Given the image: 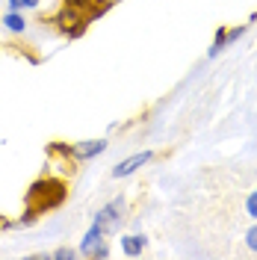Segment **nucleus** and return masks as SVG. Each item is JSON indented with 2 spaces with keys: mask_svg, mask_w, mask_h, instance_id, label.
Here are the masks:
<instances>
[{
  "mask_svg": "<svg viewBox=\"0 0 257 260\" xmlns=\"http://www.w3.org/2000/svg\"><path fill=\"white\" fill-rule=\"evenodd\" d=\"M145 245H148L145 234H130V237L121 240V251H124L127 257H136V254H142V251H145Z\"/></svg>",
  "mask_w": 257,
  "mask_h": 260,
  "instance_id": "7",
  "label": "nucleus"
},
{
  "mask_svg": "<svg viewBox=\"0 0 257 260\" xmlns=\"http://www.w3.org/2000/svg\"><path fill=\"white\" fill-rule=\"evenodd\" d=\"M242 32H245V27H234V30H228V42H237Z\"/></svg>",
  "mask_w": 257,
  "mask_h": 260,
  "instance_id": "15",
  "label": "nucleus"
},
{
  "mask_svg": "<svg viewBox=\"0 0 257 260\" xmlns=\"http://www.w3.org/2000/svg\"><path fill=\"white\" fill-rule=\"evenodd\" d=\"M89 257H110V245H107V240L104 243H98L95 248H92V254Z\"/></svg>",
  "mask_w": 257,
  "mask_h": 260,
  "instance_id": "13",
  "label": "nucleus"
},
{
  "mask_svg": "<svg viewBox=\"0 0 257 260\" xmlns=\"http://www.w3.org/2000/svg\"><path fill=\"white\" fill-rule=\"evenodd\" d=\"M107 139H86V142H74V145H65V142H50V154H65L71 160H92L98 154L107 151Z\"/></svg>",
  "mask_w": 257,
  "mask_h": 260,
  "instance_id": "2",
  "label": "nucleus"
},
{
  "mask_svg": "<svg viewBox=\"0 0 257 260\" xmlns=\"http://www.w3.org/2000/svg\"><path fill=\"white\" fill-rule=\"evenodd\" d=\"M154 160V151H139V154H130V157H124L121 162H115L113 166V178H130L133 172H139L142 166H148V162Z\"/></svg>",
  "mask_w": 257,
  "mask_h": 260,
  "instance_id": "5",
  "label": "nucleus"
},
{
  "mask_svg": "<svg viewBox=\"0 0 257 260\" xmlns=\"http://www.w3.org/2000/svg\"><path fill=\"white\" fill-rule=\"evenodd\" d=\"M245 245H248L251 251H257V225L245 231Z\"/></svg>",
  "mask_w": 257,
  "mask_h": 260,
  "instance_id": "14",
  "label": "nucleus"
},
{
  "mask_svg": "<svg viewBox=\"0 0 257 260\" xmlns=\"http://www.w3.org/2000/svg\"><path fill=\"white\" fill-rule=\"evenodd\" d=\"M0 21H3V27H6V30H9V32H15V36H21V32H24L27 27H30V24H27V18L21 15V12H12V9H9L6 15L0 18Z\"/></svg>",
  "mask_w": 257,
  "mask_h": 260,
  "instance_id": "9",
  "label": "nucleus"
},
{
  "mask_svg": "<svg viewBox=\"0 0 257 260\" xmlns=\"http://www.w3.org/2000/svg\"><path fill=\"white\" fill-rule=\"evenodd\" d=\"M77 254H80L77 248H71V245H62V248H56V251H53L50 257H56V260H74Z\"/></svg>",
  "mask_w": 257,
  "mask_h": 260,
  "instance_id": "11",
  "label": "nucleus"
},
{
  "mask_svg": "<svg viewBox=\"0 0 257 260\" xmlns=\"http://www.w3.org/2000/svg\"><path fill=\"white\" fill-rule=\"evenodd\" d=\"M62 3L74 6V9H77L83 18H89V21H92V18H101L110 6H113L110 0H62Z\"/></svg>",
  "mask_w": 257,
  "mask_h": 260,
  "instance_id": "6",
  "label": "nucleus"
},
{
  "mask_svg": "<svg viewBox=\"0 0 257 260\" xmlns=\"http://www.w3.org/2000/svg\"><path fill=\"white\" fill-rule=\"evenodd\" d=\"M121 210H124V198H115L110 204H104V207L95 213V225L101 228L104 234L118 231V225H121Z\"/></svg>",
  "mask_w": 257,
  "mask_h": 260,
  "instance_id": "4",
  "label": "nucleus"
},
{
  "mask_svg": "<svg viewBox=\"0 0 257 260\" xmlns=\"http://www.w3.org/2000/svg\"><path fill=\"white\" fill-rule=\"evenodd\" d=\"M62 198H65V183H59L53 178H42L36 180L30 186V192H27V210L39 216L45 210H53Z\"/></svg>",
  "mask_w": 257,
  "mask_h": 260,
  "instance_id": "1",
  "label": "nucleus"
},
{
  "mask_svg": "<svg viewBox=\"0 0 257 260\" xmlns=\"http://www.w3.org/2000/svg\"><path fill=\"white\" fill-rule=\"evenodd\" d=\"M39 3H42V0H21L24 9H39Z\"/></svg>",
  "mask_w": 257,
  "mask_h": 260,
  "instance_id": "16",
  "label": "nucleus"
},
{
  "mask_svg": "<svg viewBox=\"0 0 257 260\" xmlns=\"http://www.w3.org/2000/svg\"><path fill=\"white\" fill-rule=\"evenodd\" d=\"M245 213L257 222V189L254 192H248V198H245Z\"/></svg>",
  "mask_w": 257,
  "mask_h": 260,
  "instance_id": "12",
  "label": "nucleus"
},
{
  "mask_svg": "<svg viewBox=\"0 0 257 260\" xmlns=\"http://www.w3.org/2000/svg\"><path fill=\"white\" fill-rule=\"evenodd\" d=\"M225 45H228V30L225 27H219V30H216V39H213V48H210V56H216Z\"/></svg>",
  "mask_w": 257,
  "mask_h": 260,
  "instance_id": "10",
  "label": "nucleus"
},
{
  "mask_svg": "<svg viewBox=\"0 0 257 260\" xmlns=\"http://www.w3.org/2000/svg\"><path fill=\"white\" fill-rule=\"evenodd\" d=\"M53 24L59 27V30L65 32V36H80L83 30H86V24H89V18H83L74 6H68V3H62V9L56 12V18H53Z\"/></svg>",
  "mask_w": 257,
  "mask_h": 260,
  "instance_id": "3",
  "label": "nucleus"
},
{
  "mask_svg": "<svg viewBox=\"0 0 257 260\" xmlns=\"http://www.w3.org/2000/svg\"><path fill=\"white\" fill-rule=\"evenodd\" d=\"M104 237H107V234H104V231L92 222V228L86 231V237H83V243H80V254H86V257H89V254H92V248H95L98 243H104Z\"/></svg>",
  "mask_w": 257,
  "mask_h": 260,
  "instance_id": "8",
  "label": "nucleus"
}]
</instances>
